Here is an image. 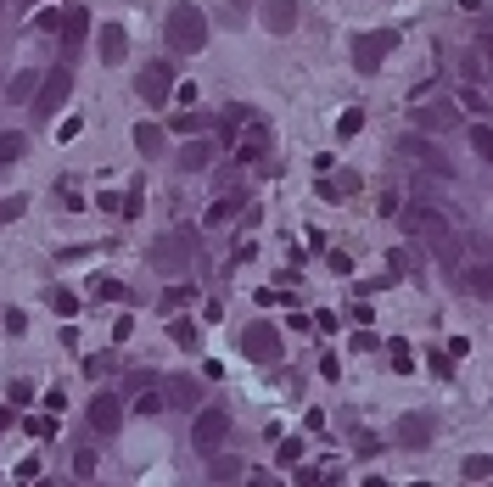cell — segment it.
<instances>
[{
	"label": "cell",
	"instance_id": "cell-17",
	"mask_svg": "<svg viewBox=\"0 0 493 487\" xmlns=\"http://www.w3.org/2000/svg\"><path fill=\"white\" fill-rule=\"evenodd\" d=\"M163 398H169L174 409H202V386H196L191 375H174V381H163Z\"/></svg>",
	"mask_w": 493,
	"mask_h": 487
},
{
	"label": "cell",
	"instance_id": "cell-2",
	"mask_svg": "<svg viewBox=\"0 0 493 487\" xmlns=\"http://www.w3.org/2000/svg\"><path fill=\"white\" fill-rule=\"evenodd\" d=\"M404 230H409L415 241L432 247L443 269H454V264H459V230H454V219H449V213L426 208V202H409V208H404Z\"/></svg>",
	"mask_w": 493,
	"mask_h": 487
},
{
	"label": "cell",
	"instance_id": "cell-12",
	"mask_svg": "<svg viewBox=\"0 0 493 487\" xmlns=\"http://www.w3.org/2000/svg\"><path fill=\"white\" fill-rule=\"evenodd\" d=\"M84 414H90V432H102V437H113V432L123 426V404H118V393H95Z\"/></svg>",
	"mask_w": 493,
	"mask_h": 487
},
{
	"label": "cell",
	"instance_id": "cell-18",
	"mask_svg": "<svg viewBox=\"0 0 493 487\" xmlns=\"http://www.w3.org/2000/svg\"><path fill=\"white\" fill-rule=\"evenodd\" d=\"M459 291H471V297L493 303V264H466V269H459Z\"/></svg>",
	"mask_w": 493,
	"mask_h": 487
},
{
	"label": "cell",
	"instance_id": "cell-35",
	"mask_svg": "<svg viewBox=\"0 0 493 487\" xmlns=\"http://www.w3.org/2000/svg\"><path fill=\"white\" fill-rule=\"evenodd\" d=\"M51 303H56V314H68V319L79 314V297H74V291H51Z\"/></svg>",
	"mask_w": 493,
	"mask_h": 487
},
{
	"label": "cell",
	"instance_id": "cell-25",
	"mask_svg": "<svg viewBox=\"0 0 493 487\" xmlns=\"http://www.w3.org/2000/svg\"><path fill=\"white\" fill-rule=\"evenodd\" d=\"M459 476H466V482H488V476H493V460H488V453H471V460L459 465Z\"/></svg>",
	"mask_w": 493,
	"mask_h": 487
},
{
	"label": "cell",
	"instance_id": "cell-45",
	"mask_svg": "<svg viewBox=\"0 0 493 487\" xmlns=\"http://www.w3.org/2000/svg\"><path fill=\"white\" fill-rule=\"evenodd\" d=\"M6 432H12V409H6V404H0V437H6Z\"/></svg>",
	"mask_w": 493,
	"mask_h": 487
},
{
	"label": "cell",
	"instance_id": "cell-38",
	"mask_svg": "<svg viewBox=\"0 0 493 487\" xmlns=\"http://www.w3.org/2000/svg\"><path fill=\"white\" fill-rule=\"evenodd\" d=\"M325 264H331V275H348V269H353V258H348V252H337V247H331V252H325Z\"/></svg>",
	"mask_w": 493,
	"mask_h": 487
},
{
	"label": "cell",
	"instance_id": "cell-23",
	"mask_svg": "<svg viewBox=\"0 0 493 487\" xmlns=\"http://www.w3.org/2000/svg\"><path fill=\"white\" fill-rule=\"evenodd\" d=\"M135 151H141V157H157V151H163V129H157V123H141V129H135Z\"/></svg>",
	"mask_w": 493,
	"mask_h": 487
},
{
	"label": "cell",
	"instance_id": "cell-41",
	"mask_svg": "<svg viewBox=\"0 0 493 487\" xmlns=\"http://www.w3.org/2000/svg\"><path fill=\"white\" fill-rule=\"evenodd\" d=\"M298 453H303V443H298V437L281 443V465H298Z\"/></svg>",
	"mask_w": 493,
	"mask_h": 487
},
{
	"label": "cell",
	"instance_id": "cell-27",
	"mask_svg": "<svg viewBox=\"0 0 493 487\" xmlns=\"http://www.w3.org/2000/svg\"><path fill=\"white\" fill-rule=\"evenodd\" d=\"M471 151H477L482 162H493V129H488V123H471Z\"/></svg>",
	"mask_w": 493,
	"mask_h": 487
},
{
	"label": "cell",
	"instance_id": "cell-5",
	"mask_svg": "<svg viewBox=\"0 0 493 487\" xmlns=\"http://www.w3.org/2000/svg\"><path fill=\"white\" fill-rule=\"evenodd\" d=\"M242 353L252 365H281V353H286V342H281V325H270V319H252L247 331H242Z\"/></svg>",
	"mask_w": 493,
	"mask_h": 487
},
{
	"label": "cell",
	"instance_id": "cell-6",
	"mask_svg": "<svg viewBox=\"0 0 493 487\" xmlns=\"http://www.w3.org/2000/svg\"><path fill=\"white\" fill-rule=\"evenodd\" d=\"M74 95V56H62L56 68L40 79V95H35V112L40 118H51V112H62V102Z\"/></svg>",
	"mask_w": 493,
	"mask_h": 487
},
{
	"label": "cell",
	"instance_id": "cell-19",
	"mask_svg": "<svg viewBox=\"0 0 493 487\" xmlns=\"http://www.w3.org/2000/svg\"><path fill=\"white\" fill-rule=\"evenodd\" d=\"M359 190V174L353 169H342V174H320V202H348Z\"/></svg>",
	"mask_w": 493,
	"mask_h": 487
},
{
	"label": "cell",
	"instance_id": "cell-32",
	"mask_svg": "<svg viewBox=\"0 0 493 487\" xmlns=\"http://www.w3.org/2000/svg\"><path fill=\"white\" fill-rule=\"evenodd\" d=\"M141 414H163V409H169V398H163V386H157V393H141V404H135Z\"/></svg>",
	"mask_w": 493,
	"mask_h": 487
},
{
	"label": "cell",
	"instance_id": "cell-43",
	"mask_svg": "<svg viewBox=\"0 0 493 487\" xmlns=\"http://www.w3.org/2000/svg\"><path fill=\"white\" fill-rule=\"evenodd\" d=\"M169 308H180V303H191V286H169V297H163Z\"/></svg>",
	"mask_w": 493,
	"mask_h": 487
},
{
	"label": "cell",
	"instance_id": "cell-26",
	"mask_svg": "<svg viewBox=\"0 0 493 487\" xmlns=\"http://www.w3.org/2000/svg\"><path fill=\"white\" fill-rule=\"evenodd\" d=\"M387 359H392V370H399V375H409V370H415V353H409V342H387Z\"/></svg>",
	"mask_w": 493,
	"mask_h": 487
},
{
	"label": "cell",
	"instance_id": "cell-33",
	"mask_svg": "<svg viewBox=\"0 0 493 487\" xmlns=\"http://www.w3.org/2000/svg\"><path fill=\"white\" fill-rule=\"evenodd\" d=\"M359 129H365V112L348 107V112H342V123H337V135H359Z\"/></svg>",
	"mask_w": 493,
	"mask_h": 487
},
{
	"label": "cell",
	"instance_id": "cell-13",
	"mask_svg": "<svg viewBox=\"0 0 493 487\" xmlns=\"http://www.w3.org/2000/svg\"><path fill=\"white\" fill-rule=\"evenodd\" d=\"M95 56H102L107 68H118V62H129V34H123L118 23H102V28H95Z\"/></svg>",
	"mask_w": 493,
	"mask_h": 487
},
{
	"label": "cell",
	"instance_id": "cell-9",
	"mask_svg": "<svg viewBox=\"0 0 493 487\" xmlns=\"http://www.w3.org/2000/svg\"><path fill=\"white\" fill-rule=\"evenodd\" d=\"M409 118H415V129H426V135H449V129H459V102H415L409 107Z\"/></svg>",
	"mask_w": 493,
	"mask_h": 487
},
{
	"label": "cell",
	"instance_id": "cell-4",
	"mask_svg": "<svg viewBox=\"0 0 493 487\" xmlns=\"http://www.w3.org/2000/svg\"><path fill=\"white\" fill-rule=\"evenodd\" d=\"M152 264H157V275H191L196 264H202V241H196L191 230H169V236H157Z\"/></svg>",
	"mask_w": 493,
	"mask_h": 487
},
{
	"label": "cell",
	"instance_id": "cell-10",
	"mask_svg": "<svg viewBox=\"0 0 493 487\" xmlns=\"http://www.w3.org/2000/svg\"><path fill=\"white\" fill-rule=\"evenodd\" d=\"M399 157H409L415 169H432L438 180H454V162L432 146V141H420V135H409V141H399Z\"/></svg>",
	"mask_w": 493,
	"mask_h": 487
},
{
	"label": "cell",
	"instance_id": "cell-46",
	"mask_svg": "<svg viewBox=\"0 0 493 487\" xmlns=\"http://www.w3.org/2000/svg\"><path fill=\"white\" fill-rule=\"evenodd\" d=\"M242 6H252V0H236V12H242Z\"/></svg>",
	"mask_w": 493,
	"mask_h": 487
},
{
	"label": "cell",
	"instance_id": "cell-29",
	"mask_svg": "<svg viewBox=\"0 0 493 487\" xmlns=\"http://www.w3.org/2000/svg\"><path fill=\"white\" fill-rule=\"evenodd\" d=\"M74 476H79V482L95 476V448H79V453H74Z\"/></svg>",
	"mask_w": 493,
	"mask_h": 487
},
{
	"label": "cell",
	"instance_id": "cell-34",
	"mask_svg": "<svg viewBox=\"0 0 493 487\" xmlns=\"http://www.w3.org/2000/svg\"><path fill=\"white\" fill-rule=\"evenodd\" d=\"M0 325H6L12 336H23V331H28V314H23V308H6V314H0Z\"/></svg>",
	"mask_w": 493,
	"mask_h": 487
},
{
	"label": "cell",
	"instance_id": "cell-31",
	"mask_svg": "<svg viewBox=\"0 0 493 487\" xmlns=\"http://www.w3.org/2000/svg\"><path fill=\"white\" fill-rule=\"evenodd\" d=\"M236 208H242V197H224V202H213V208H208V224H224Z\"/></svg>",
	"mask_w": 493,
	"mask_h": 487
},
{
	"label": "cell",
	"instance_id": "cell-16",
	"mask_svg": "<svg viewBox=\"0 0 493 487\" xmlns=\"http://www.w3.org/2000/svg\"><path fill=\"white\" fill-rule=\"evenodd\" d=\"M56 34H62V51L74 56V51L84 45V34H90V12H84V6H68V17L56 23Z\"/></svg>",
	"mask_w": 493,
	"mask_h": 487
},
{
	"label": "cell",
	"instance_id": "cell-44",
	"mask_svg": "<svg viewBox=\"0 0 493 487\" xmlns=\"http://www.w3.org/2000/svg\"><path fill=\"white\" fill-rule=\"evenodd\" d=\"M56 23H62V12H56V6H45V12L35 17V28H56Z\"/></svg>",
	"mask_w": 493,
	"mask_h": 487
},
{
	"label": "cell",
	"instance_id": "cell-24",
	"mask_svg": "<svg viewBox=\"0 0 493 487\" xmlns=\"http://www.w3.org/2000/svg\"><path fill=\"white\" fill-rule=\"evenodd\" d=\"M169 342L191 353V347H196V342H202V336H196V325H191V319H169Z\"/></svg>",
	"mask_w": 493,
	"mask_h": 487
},
{
	"label": "cell",
	"instance_id": "cell-8",
	"mask_svg": "<svg viewBox=\"0 0 493 487\" xmlns=\"http://www.w3.org/2000/svg\"><path fill=\"white\" fill-rule=\"evenodd\" d=\"M224 437H230V409H219V404H202V409H196V420H191V443L202 448V453H213Z\"/></svg>",
	"mask_w": 493,
	"mask_h": 487
},
{
	"label": "cell",
	"instance_id": "cell-28",
	"mask_svg": "<svg viewBox=\"0 0 493 487\" xmlns=\"http://www.w3.org/2000/svg\"><path fill=\"white\" fill-rule=\"evenodd\" d=\"M208 476H213V482H236V476H242V460H230V453H219V460L208 465Z\"/></svg>",
	"mask_w": 493,
	"mask_h": 487
},
{
	"label": "cell",
	"instance_id": "cell-14",
	"mask_svg": "<svg viewBox=\"0 0 493 487\" xmlns=\"http://www.w3.org/2000/svg\"><path fill=\"white\" fill-rule=\"evenodd\" d=\"M258 17H264L270 34H291L298 28V0H258Z\"/></svg>",
	"mask_w": 493,
	"mask_h": 487
},
{
	"label": "cell",
	"instance_id": "cell-3",
	"mask_svg": "<svg viewBox=\"0 0 493 487\" xmlns=\"http://www.w3.org/2000/svg\"><path fill=\"white\" fill-rule=\"evenodd\" d=\"M163 40H169V51H180V56H196L208 45L202 6H169V17H163Z\"/></svg>",
	"mask_w": 493,
	"mask_h": 487
},
{
	"label": "cell",
	"instance_id": "cell-36",
	"mask_svg": "<svg viewBox=\"0 0 493 487\" xmlns=\"http://www.w3.org/2000/svg\"><path fill=\"white\" fill-rule=\"evenodd\" d=\"M23 208H28L23 197H6V202H0V224H12V219H23Z\"/></svg>",
	"mask_w": 493,
	"mask_h": 487
},
{
	"label": "cell",
	"instance_id": "cell-37",
	"mask_svg": "<svg viewBox=\"0 0 493 487\" xmlns=\"http://www.w3.org/2000/svg\"><path fill=\"white\" fill-rule=\"evenodd\" d=\"M387 269H392V280L409 275V252H404V247H399V252H387Z\"/></svg>",
	"mask_w": 493,
	"mask_h": 487
},
{
	"label": "cell",
	"instance_id": "cell-42",
	"mask_svg": "<svg viewBox=\"0 0 493 487\" xmlns=\"http://www.w3.org/2000/svg\"><path fill=\"white\" fill-rule=\"evenodd\" d=\"M84 370H90V375H107V370H113V359H107V353H95V359H84Z\"/></svg>",
	"mask_w": 493,
	"mask_h": 487
},
{
	"label": "cell",
	"instance_id": "cell-20",
	"mask_svg": "<svg viewBox=\"0 0 493 487\" xmlns=\"http://www.w3.org/2000/svg\"><path fill=\"white\" fill-rule=\"evenodd\" d=\"M35 95H40V73H17L12 90H6V102H17V107L28 102V107H35Z\"/></svg>",
	"mask_w": 493,
	"mask_h": 487
},
{
	"label": "cell",
	"instance_id": "cell-40",
	"mask_svg": "<svg viewBox=\"0 0 493 487\" xmlns=\"http://www.w3.org/2000/svg\"><path fill=\"white\" fill-rule=\"evenodd\" d=\"M426 365H432V375H449V370H454V353H432Z\"/></svg>",
	"mask_w": 493,
	"mask_h": 487
},
{
	"label": "cell",
	"instance_id": "cell-15",
	"mask_svg": "<svg viewBox=\"0 0 493 487\" xmlns=\"http://www.w3.org/2000/svg\"><path fill=\"white\" fill-rule=\"evenodd\" d=\"M432 414H399V426H392V437H399L404 448H426V443H432Z\"/></svg>",
	"mask_w": 493,
	"mask_h": 487
},
{
	"label": "cell",
	"instance_id": "cell-21",
	"mask_svg": "<svg viewBox=\"0 0 493 487\" xmlns=\"http://www.w3.org/2000/svg\"><path fill=\"white\" fill-rule=\"evenodd\" d=\"M208 162H213V141H191V146L180 151V169H191V174L208 169Z\"/></svg>",
	"mask_w": 493,
	"mask_h": 487
},
{
	"label": "cell",
	"instance_id": "cell-7",
	"mask_svg": "<svg viewBox=\"0 0 493 487\" xmlns=\"http://www.w3.org/2000/svg\"><path fill=\"white\" fill-rule=\"evenodd\" d=\"M392 51H399V34H392V28H381V34H376V28H370V34L353 40V68H359V73H381V62H387Z\"/></svg>",
	"mask_w": 493,
	"mask_h": 487
},
{
	"label": "cell",
	"instance_id": "cell-39",
	"mask_svg": "<svg viewBox=\"0 0 493 487\" xmlns=\"http://www.w3.org/2000/svg\"><path fill=\"white\" fill-rule=\"evenodd\" d=\"M174 129H180V135H196V129H202V118H196V112H180Z\"/></svg>",
	"mask_w": 493,
	"mask_h": 487
},
{
	"label": "cell",
	"instance_id": "cell-1",
	"mask_svg": "<svg viewBox=\"0 0 493 487\" xmlns=\"http://www.w3.org/2000/svg\"><path fill=\"white\" fill-rule=\"evenodd\" d=\"M454 79H459V107H471V112L493 107V34L454 51Z\"/></svg>",
	"mask_w": 493,
	"mask_h": 487
},
{
	"label": "cell",
	"instance_id": "cell-11",
	"mask_svg": "<svg viewBox=\"0 0 493 487\" xmlns=\"http://www.w3.org/2000/svg\"><path fill=\"white\" fill-rule=\"evenodd\" d=\"M135 90H141L146 107H163V102H169V90H174V68H169V62H152V68H141Z\"/></svg>",
	"mask_w": 493,
	"mask_h": 487
},
{
	"label": "cell",
	"instance_id": "cell-30",
	"mask_svg": "<svg viewBox=\"0 0 493 487\" xmlns=\"http://www.w3.org/2000/svg\"><path fill=\"white\" fill-rule=\"evenodd\" d=\"M56 202L68 208V213H79V208H84V197H79V190H68V180H56Z\"/></svg>",
	"mask_w": 493,
	"mask_h": 487
},
{
	"label": "cell",
	"instance_id": "cell-22",
	"mask_svg": "<svg viewBox=\"0 0 493 487\" xmlns=\"http://www.w3.org/2000/svg\"><path fill=\"white\" fill-rule=\"evenodd\" d=\"M23 146H28L23 129H0V169H12V162L23 157Z\"/></svg>",
	"mask_w": 493,
	"mask_h": 487
}]
</instances>
